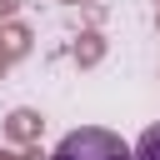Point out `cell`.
<instances>
[{"instance_id": "obj_1", "label": "cell", "mask_w": 160, "mask_h": 160, "mask_svg": "<svg viewBox=\"0 0 160 160\" xmlns=\"http://www.w3.org/2000/svg\"><path fill=\"white\" fill-rule=\"evenodd\" d=\"M50 160H135V145H125L105 125H80L50 150Z\"/></svg>"}, {"instance_id": "obj_2", "label": "cell", "mask_w": 160, "mask_h": 160, "mask_svg": "<svg viewBox=\"0 0 160 160\" xmlns=\"http://www.w3.org/2000/svg\"><path fill=\"white\" fill-rule=\"evenodd\" d=\"M40 130H45V115L30 110V105H15V110L5 115V140H10V145H35Z\"/></svg>"}, {"instance_id": "obj_3", "label": "cell", "mask_w": 160, "mask_h": 160, "mask_svg": "<svg viewBox=\"0 0 160 160\" xmlns=\"http://www.w3.org/2000/svg\"><path fill=\"white\" fill-rule=\"evenodd\" d=\"M30 45H35V30H30L25 20H0V60H5V65L25 60Z\"/></svg>"}, {"instance_id": "obj_4", "label": "cell", "mask_w": 160, "mask_h": 160, "mask_svg": "<svg viewBox=\"0 0 160 160\" xmlns=\"http://www.w3.org/2000/svg\"><path fill=\"white\" fill-rule=\"evenodd\" d=\"M70 60L80 65V70H90V65H100L105 60V35L90 25V30H80L75 35V45H70Z\"/></svg>"}, {"instance_id": "obj_5", "label": "cell", "mask_w": 160, "mask_h": 160, "mask_svg": "<svg viewBox=\"0 0 160 160\" xmlns=\"http://www.w3.org/2000/svg\"><path fill=\"white\" fill-rule=\"evenodd\" d=\"M135 160H160V125H145L135 140Z\"/></svg>"}, {"instance_id": "obj_6", "label": "cell", "mask_w": 160, "mask_h": 160, "mask_svg": "<svg viewBox=\"0 0 160 160\" xmlns=\"http://www.w3.org/2000/svg\"><path fill=\"white\" fill-rule=\"evenodd\" d=\"M20 5H25V0H0V20H15V15H20Z\"/></svg>"}, {"instance_id": "obj_7", "label": "cell", "mask_w": 160, "mask_h": 160, "mask_svg": "<svg viewBox=\"0 0 160 160\" xmlns=\"http://www.w3.org/2000/svg\"><path fill=\"white\" fill-rule=\"evenodd\" d=\"M60 5H85V0H60Z\"/></svg>"}, {"instance_id": "obj_8", "label": "cell", "mask_w": 160, "mask_h": 160, "mask_svg": "<svg viewBox=\"0 0 160 160\" xmlns=\"http://www.w3.org/2000/svg\"><path fill=\"white\" fill-rule=\"evenodd\" d=\"M5 70H10V65H5V60H0V75H5Z\"/></svg>"}, {"instance_id": "obj_9", "label": "cell", "mask_w": 160, "mask_h": 160, "mask_svg": "<svg viewBox=\"0 0 160 160\" xmlns=\"http://www.w3.org/2000/svg\"><path fill=\"white\" fill-rule=\"evenodd\" d=\"M155 10H160V0H155Z\"/></svg>"}]
</instances>
